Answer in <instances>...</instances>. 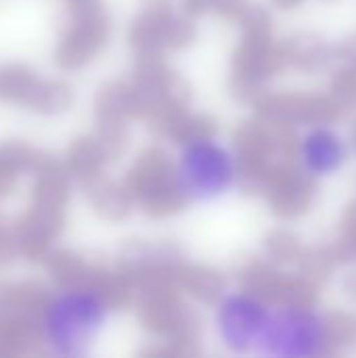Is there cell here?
Instances as JSON below:
<instances>
[{"label": "cell", "mask_w": 356, "mask_h": 358, "mask_svg": "<svg viewBox=\"0 0 356 358\" xmlns=\"http://www.w3.org/2000/svg\"><path fill=\"white\" fill-rule=\"evenodd\" d=\"M15 185H17V174H15V172H10V170L0 168V197H2V195L13 193Z\"/></svg>", "instance_id": "ac0fdd59"}, {"label": "cell", "mask_w": 356, "mask_h": 358, "mask_svg": "<svg viewBox=\"0 0 356 358\" xmlns=\"http://www.w3.org/2000/svg\"><path fill=\"white\" fill-rule=\"evenodd\" d=\"M262 346L281 357H308L321 352L327 342L325 325L308 310H285L269 317L260 336Z\"/></svg>", "instance_id": "3957f363"}, {"label": "cell", "mask_w": 356, "mask_h": 358, "mask_svg": "<svg viewBox=\"0 0 356 358\" xmlns=\"http://www.w3.org/2000/svg\"><path fill=\"white\" fill-rule=\"evenodd\" d=\"M50 306L48 292L38 281H23L13 285L10 292V317H21L29 321L42 323L46 310Z\"/></svg>", "instance_id": "30bf717a"}, {"label": "cell", "mask_w": 356, "mask_h": 358, "mask_svg": "<svg viewBox=\"0 0 356 358\" xmlns=\"http://www.w3.org/2000/svg\"><path fill=\"white\" fill-rule=\"evenodd\" d=\"M84 189H86V195H88L92 208L101 216L118 220V218H124L128 214L130 201H128L126 193L122 189H118L113 182L92 176V178H88Z\"/></svg>", "instance_id": "8fae6325"}, {"label": "cell", "mask_w": 356, "mask_h": 358, "mask_svg": "<svg viewBox=\"0 0 356 358\" xmlns=\"http://www.w3.org/2000/svg\"><path fill=\"white\" fill-rule=\"evenodd\" d=\"M42 342V323L21 317H0V357L36 355Z\"/></svg>", "instance_id": "8992f818"}, {"label": "cell", "mask_w": 356, "mask_h": 358, "mask_svg": "<svg viewBox=\"0 0 356 358\" xmlns=\"http://www.w3.org/2000/svg\"><path fill=\"white\" fill-rule=\"evenodd\" d=\"M10 292L13 285L0 281V317H10Z\"/></svg>", "instance_id": "d6986e66"}, {"label": "cell", "mask_w": 356, "mask_h": 358, "mask_svg": "<svg viewBox=\"0 0 356 358\" xmlns=\"http://www.w3.org/2000/svg\"><path fill=\"white\" fill-rule=\"evenodd\" d=\"M105 317V302L97 292H73L50 302L44 319V338L63 355H82Z\"/></svg>", "instance_id": "6da1fadb"}, {"label": "cell", "mask_w": 356, "mask_h": 358, "mask_svg": "<svg viewBox=\"0 0 356 358\" xmlns=\"http://www.w3.org/2000/svg\"><path fill=\"white\" fill-rule=\"evenodd\" d=\"M302 159L306 164V168L315 174H327L332 170H336L342 159H344V147L340 143V138L321 128L315 130L302 145Z\"/></svg>", "instance_id": "ba28073f"}, {"label": "cell", "mask_w": 356, "mask_h": 358, "mask_svg": "<svg viewBox=\"0 0 356 358\" xmlns=\"http://www.w3.org/2000/svg\"><path fill=\"white\" fill-rule=\"evenodd\" d=\"M48 273H50V279L55 281L57 287H63V289H76L80 283L88 281V266L86 262L73 254V252H67V250H61V252H50L48 260Z\"/></svg>", "instance_id": "5bb4252c"}, {"label": "cell", "mask_w": 356, "mask_h": 358, "mask_svg": "<svg viewBox=\"0 0 356 358\" xmlns=\"http://www.w3.org/2000/svg\"><path fill=\"white\" fill-rule=\"evenodd\" d=\"M42 162V153L31 149L25 143L19 141H6L0 145V168L10 170L15 174L19 172H36V168Z\"/></svg>", "instance_id": "2e32d148"}, {"label": "cell", "mask_w": 356, "mask_h": 358, "mask_svg": "<svg viewBox=\"0 0 356 358\" xmlns=\"http://www.w3.org/2000/svg\"><path fill=\"white\" fill-rule=\"evenodd\" d=\"M105 149L99 141L90 136L76 138L67 151V170L78 178H92L99 174V168L105 159Z\"/></svg>", "instance_id": "7c38bea8"}, {"label": "cell", "mask_w": 356, "mask_h": 358, "mask_svg": "<svg viewBox=\"0 0 356 358\" xmlns=\"http://www.w3.org/2000/svg\"><path fill=\"white\" fill-rule=\"evenodd\" d=\"M13 235L17 252L27 262H44L50 256V237L31 220L29 212H23L13 222Z\"/></svg>", "instance_id": "9c48e42d"}, {"label": "cell", "mask_w": 356, "mask_h": 358, "mask_svg": "<svg viewBox=\"0 0 356 358\" xmlns=\"http://www.w3.org/2000/svg\"><path fill=\"white\" fill-rule=\"evenodd\" d=\"M15 252H17L15 235H10V231L0 222V266L8 264L13 260Z\"/></svg>", "instance_id": "e0dca14e"}, {"label": "cell", "mask_w": 356, "mask_h": 358, "mask_svg": "<svg viewBox=\"0 0 356 358\" xmlns=\"http://www.w3.org/2000/svg\"><path fill=\"white\" fill-rule=\"evenodd\" d=\"M233 180V164L225 149L201 141L183 151L178 185L191 199H210L220 195Z\"/></svg>", "instance_id": "7a4b0ae2"}, {"label": "cell", "mask_w": 356, "mask_h": 358, "mask_svg": "<svg viewBox=\"0 0 356 358\" xmlns=\"http://www.w3.org/2000/svg\"><path fill=\"white\" fill-rule=\"evenodd\" d=\"M216 321L222 340L235 350H245L262 336L269 315L256 300L248 296H233L225 300Z\"/></svg>", "instance_id": "5b68a950"}, {"label": "cell", "mask_w": 356, "mask_h": 358, "mask_svg": "<svg viewBox=\"0 0 356 358\" xmlns=\"http://www.w3.org/2000/svg\"><path fill=\"white\" fill-rule=\"evenodd\" d=\"M107 40V17L101 6L76 15V23L55 50V63L61 69H80Z\"/></svg>", "instance_id": "277c9868"}, {"label": "cell", "mask_w": 356, "mask_h": 358, "mask_svg": "<svg viewBox=\"0 0 356 358\" xmlns=\"http://www.w3.org/2000/svg\"><path fill=\"white\" fill-rule=\"evenodd\" d=\"M36 73L21 63H13L0 69V101L4 103H25L31 88L36 86Z\"/></svg>", "instance_id": "9a60e30c"}, {"label": "cell", "mask_w": 356, "mask_h": 358, "mask_svg": "<svg viewBox=\"0 0 356 358\" xmlns=\"http://www.w3.org/2000/svg\"><path fill=\"white\" fill-rule=\"evenodd\" d=\"M31 199L34 206L44 208H63L67 201V172L57 159L42 155V162L36 168Z\"/></svg>", "instance_id": "52a82bcc"}, {"label": "cell", "mask_w": 356, "mask_h": 358, "mask_svg": "<svg viewBox=\"0 0 356 358\" xmlns=\"http://www.w3.org/2000/svg\"><path fill=\"white\" fill-rule=\"evenodd\" d=\"M23 105L46 115L61 113L71 105V88L65 82L38 80Z\"/></svg>", "instance_id": "4fadbf2b"}, {"label": "cell", "mask_w": 356, "mask_h": 358, "mask_svg": "<svg viewBox=\"0 0 356 358\" xmlns=\"http://www.w3.org/2000/svg\"><path fill=\"white\" fill-rule=\"evenodd\" d=\"M67 4L73 10V15H80V13H86V10H92V8L101 6L97 0H67Z\"/></svg>", "instance_id": "ffe728a7"}]
</instances>
